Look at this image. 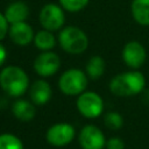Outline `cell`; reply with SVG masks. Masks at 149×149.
Here are the masks:
<instances>
[{
  "mask_svg": "<svg viewBox=\"0 0 149 149\" xmlns=\"http://www.w3.org/2000/svg\"><path fill=\"white\" fill-rule=\"evenodd\" d=\"M0 149H24L23 142L12 133L0 134Z\"/></svg>",
  "mask_w": 149,
  "mask_h": 149,
  "instance_id": "18",
  "label": "cell"
},
{
  "mask_svg": "<svg viewBox=\"0 0 149 149\" xmlns=\"http://www.w3.org/2000/svg\"><path fill=\"white\" fill-rule=\"evenodd\" d=\"M29 98L35 106H42L49 102L52 95L50 84L45 79H37L29 86Z\"/></svg>",
  "mask_w": 149,
  "mask_h": 149,
  "instance_id": "12",
  "label": "cell"
},
{
  "mask_svg": "<svg viewBox=\"0 0 149 149\" xmlns=\"http://www.w3.org/2000/svg\"><path fill=\"white\" fill-rule=\"evenodd\" d=\"M61 58L59 56L51 51H41L34 59V71L41 78H48L56 74L61 68Z\"/></svg>",
  "mask_w": 149,
  "mask_h": 149,
  "instance_id": "7",
  "label": "cell"
},
{
  "mask_svg": "<svg viewBox=\"0 0 149 149\" xmlns=\"http://www.w3.org/2000/svg\"><path fill=\"white\" fill-rule=\"evenodd\" d=\"M8 29H9V23L5 16V14L0 10V42L8 35Z\"/></svg>",
  "mask_w": 149,
  "mask_h": 149,
  "instance_id": "21",
  "label": "cell"
},
{
  "mask_svg": "<svg viewBox=\"0 0 149 149\" xmlns=\"http://www.w3.org/2000/svg\"><path fill=\"white\" fill-rule=\"evenodd\" d=\"M104 123L108 129L118 130L123 126V118L118 112H108L104 115Z\"/></svg>",
  "mask_w": 149,
  "mask_h": 149,
  "instance_id": "19",
  "label": "cell"
},
{
  "mask_svg": "<svg viewBox=\"0 0 149 149\" xmlns=\"http://www.w3.org/2000/svg\"><path fill=\"white\" fill-rule=\"evenodd\" d=\"M106 71V62L101 56H92L85 65V72L91 79H99Z\"/></svg>",
  "mask_w": 149,
  "mask_h": 149,
  "instance_id": "17",
  "label": "cell"
},
{
  "mask_svg": "<svg viewBox=\"0 0 149 149\" xmlns=\"http://www.w3.org/2000/svg\"><path fill=\"white\" fill-rule=\"evenodd\" d=\"M6 59H7V50L3 47V44L0 42V68L5 64Z\"/></svg>",
  "mask_w": 149,
  "mask_h": 149,
  "instance_id": "23",
  "label": "cell"
},
{
  "mask_svg": "<svg viewBox=\"0 0 149 149\" xmlns=\"http://www.w3.org/2000/svg\"><path fill=\"white\" fill-rule=\"evenodd\" d=\"M146 86L144 74L139 70H130L114 76L109 81V91L118 97L140 94Z\"/></svg>",
  "mask_w": 149,
  "mask_h": 149,
  "instance_id": "2",
  "label": "cell"
},
{
  "mask_svg": "<svg viewBox=\"0 0 149 149\" xmlns=\"http://www.w3.org/2000/svg\"><path fill=\"white\" fill-rule=\"evenodd\" d=\"M78 141L83 149H102L106 147V137L104 133L94 125L84 126L79 132Z\"/></svg>",
  "mask_w": 149,
  "mask_h": 149,
  "instance_id": "10",
  "label": "cell"
},
{
  "mask_svg": "<svg viewBox=\"0 0 149 149\" xmlns=\"http://www.w3.org/2000/svg\"><path fill=\"white\" fill-rule=\"evenodd\" d=\"M8 36L14 44L19 47H26L34 41L35 33L31 26L27 21H24L9 24Z\"/></svg>",
  "mask_w": 149,
  "mask_h": 149,
  "instance_id": "11",
  "label": "cell"
},
{
  "mask_svg": "<svg viewBox=\"0 0 149 149\" xmlns=\"http://www.w3.org/2000/svg\"><path fill=\"white\" fill-rule=\"evenodd\" d=\"M5 16L9 24L24 22L29 17V6L24 1H13L5 9Z\"/></svg>",
  "mask_w": 149,
  "mask_h": 149,
  "instance_id": "13",
  "label": "cell"
},
{
  "mask_svg": "<svg viewBox=\"0 0 149 149\" xmlns=\"http://www.w3.org/2000/svg\"><path fill=\"white\" fill-rule=\"evenodd\" d=\"M58 1L61 7L70 13H77L84 9L90 2V0H58Z\"/></svg>",
  "mask_w": 149,
  "mask_h": 149,
  "instance_id": "20",
  "label": "cell"
},
{
  "mask_svg": "<svg viewBox=\"0 0 149 149\" xmlns=\"http://www.w3.org/2000/svg\"><path fill=\"white\" fill-rule=\"evenodd\" d=\"M130 13L136 23L149 26V0H132Z\"/></svg>",
  "mask_w": 149,
  "mask_h": 149,
  "instance_id": "15",
  "label": "cell"
},
{
  "mask_svg": "<svg viewBox=\"0 0 149 149\" xmlns=\"http://www.w3.org/2000/svg\"><path fill=\"white\" fill-rule=\"evenodd\" d=\"M107 149H125V142L120 137H111L106 141Z\"/></svg>",
  "mask_w": 149,
  "mask_h": 149,
  "instance_id": "22",
  "label": "cell"
},
{
  "mask_svg": "<svg viewBox=\"0 0 149 149\" xmlns=\"http://www.w3.org/2000/svg\"><path fill=\"white\" fill-rule=\"evenodd\" d=\"M38 21L43 29L56 31L64 27L65 23V13L61 5L47 3L44 5L38 13Z\"/></svg>",
  "mask_w": 149,
  "mask_h": 149,
  "instance_id": "6",
  "label": "cell"
},
{
  "mask_svg": "<svg viewBox=\"0 0 149 149\" xmlns=\"http://www.w3.org/2000/svg\"><path fill=\"white\" fill-rule=\"evenodd\" d=\"M57 42L65 52L71 55L83 54L88 47V37L86 33L77 26L63 27L58 34Z\"/></svg>",
  "mask_w": 149,
  "mask_h": 149,
  "instance_id": "3",
  "label": "cell"
},
{
  "mask_svg": "<svg viewBox=\"0 0 149 149\" xmlns=\"http://www.w3.org/2000/svg\"><path fill=\"white\" fill-rule=\"evenodd\" d=\"M76 136V129L68 122H57L50 126L47 130L45 139L54 147H65Z\"/></svg>",
  "mask_w": 149,
  "mask_h": 149,
  "instance_id": "8",
  "label": "cell"
},
{
  "mask_svg": "<svg viewBox=\"0 0 149 149\" xmlns=\"http://www.w3.org/2000/svg\"><path fill=\"white\" fill-rule=\"evenodd\" d=\"M88 77L80 69H69L64 71L58 79V87L65 95H79L86 91Z\"/></svg>",
  "mask_w": 149,
  "mask_h": 149,
  "instance_id": "4",
  "label": "cell"
},
{
  "mask_svg": "<svg viewBox=\"0 0 149 149\" xmlns=\"http://www.w3.org/2000/svg\"><path fill=\"white\" fill-rule=\"evenodd\" d=\"M76 106L83 116L87 119H95L101 115L104 111V100L97 92L84 91L78 95Z\"/></svg>",
  "mask_w": 149,
  "mask_h": 149,
  "instance_id": "5",
  "label": "cell"
},
{
  "mask_svg": "<svg viewBox=\"0 0 149 149\" xmlns=\"http://www.w3.org/2000/svg\"><path fill=\"white\" fill-rule=\"evenodd\" d=\"M33 42L40 51H51L57 44V40L52 34V31L47 29L38 30L35 34Z\"/></svg>",
  "mask_w": 149,
  "mask_h": 149,
  "instance_id": "16",
  "label": "cell"
},
{
  "mask_svg": "<svg viewBox=\"0 0 149 149\" xmlns=\"http://www.w3.org/2000/svg\"><path fill=\"white\" fill-rule=\"evenodd\" d=\"M27 72L17 65H7L0 71V87L9 97L20 98L29 88Z\"/></svg>",
  "mask_w": 149,
  "mask_h": 149,
  "instance_id": "1",
  "label": "cell"
},
{
  "mask_svg": "<svg viewBox=\"0 0 149 149\" xmlns=\"http://www.w3.org/2000/svg\"><path fill=\"white\" fill-rule=\"evenodd\" d=\"M12 113L17 120L28 122L34 119L36 114V108L30 100L17 98L12 105Z\"/></svg>",
  "mask_w": 149,
  "mask_h": 149,
  "instance_id": "14",
  "label": "cell"
},
{
  "mask_svg": "<svg viewBox=\"0 0 149 149\" xmlns=\"http://www.w3.org/2000/svg\"><path fill=\"white\" fill-rule=\"evenodd\" d=\"M121 57L130 70H139L147 59V51L140 42L130 41L123 45Z\"/></svg>",
  "mask_w": 149,
  "mask_h": 149,
  "instance_id": "9",
  "label": "cell"
},
{
  "mask_svg": "<svg viewBox=\"0 0 149 149\" xmlns=\"http://www.w3.org/2000/svg\"><path fill=\"white\" fill-rule=\"evenodd\" d=\"M141 98H142V101L144 102V104H147V105H149V88L148 90H143L141 93Z\"/></svg>",
  "mask_w": 149,
  "mask_h": 149,
  "instance_id": "24",
  "label": "cell"
}]
</instances>
